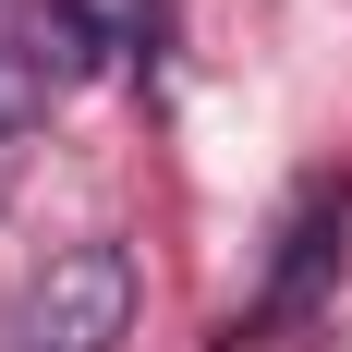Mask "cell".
Segmentation results:
<instances>
[{"instance_id":"obj_1","label":"cell","mask_w":352,"mask_h":352,"mask_svg":"<svg viewBox=\"0 0 352 352\" xmlns=\"http://www.w3.org/2000/svg\"><path fill=\"white\" fill-rule=\"evenodd\" d=\"M134 340V255L122 243H61L12 292V328L0 352H122Z\"/></svg>"},{"instance_id":"obj_2","label":"cell","mask_w":352,"mask_h":352,"mask_svg":"<svg viewBox=\"0 0 352 352\" xmlns=\"http://www.w3.org/2000/svg\"><path fill=\"white\" fill-rule=\"evenodd\" d=\"M340 182H316V195H304V207H292V231H280V280H267V304H255V316L267 328H304L328 304V280H340Z\"/></svg>"},{"instance_id":"obj_3","label":"cell","mask_w":352,"mask_h":352,"mask_svg":"<svg viewBox=\"0 0 352 352\" xmlns=\"http://www.w3.org/2000/svg\"><path fill=\"white\" fill-rule=\"evenodd\" d=\"M36 98H49V73H36L25 49H0V134H12V122H25Z\"/></svg>"}]
</instances>
